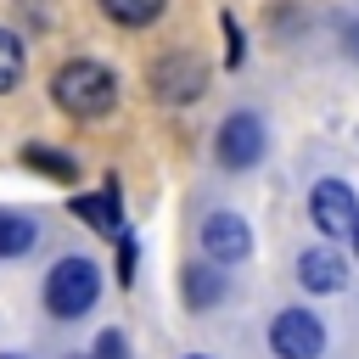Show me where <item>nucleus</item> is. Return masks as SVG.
Returning <instances> with one entry per match:
<instances>
[{"mask_svg":"<svg viewBox=\"0 0 359 359\" xmlns=\"http://www.w3.org/2000/svg\"><path fill=\"white\" fill-rule=\"evenodd\" d=\"M202 84H208V73H202V62L196 56H163L157 67H151V90H157V101H196L202 95Z\"/></svg>","mask_w":359,"mask_h":359,"instance_id":"7","label":"nucleus"},{"mask_svg":"<svg viewBox=\"0 0 359 359\" xmlns=\"http://www.w3.org/2000/svg\"><path fill=\"white\" fill-rule=\"evenodd\" d=\"M95 359H123V337H118V331H101V342H95Z\"/></svg>","mask_w":359,"mask_h":359,"instance_id":"15","label":"nucleus"},{"mask_svg":"<svg viewBox=\"0 0 359 359\" xmlns=\"http://www.w3.org/2000/svg\"><path fill=\"white\" fill-rule=\"evenodd\" d=\"M269 348H275L280 359H320L325 325H320L309 309H280L275 325H269Z\"/></svg>","mask_w":359,"mask_h":359,"instance_id":"3","label":"nucleus"},{"mask_svg":"<svg viewBox=\"0 0 359 359\" xmlns=\"http://www.w3.org/2000/svg\"><path fill=\"white\" fill-rule=\"evenodd\" d=\"M101 297V275L90 258H56V269L45 275V309L56 320H79L90 314V303Z\"/></svg>","mask_w":359,"mask_h":359,"instance_id":"2","label":"nucleus"},{"mask_svg":"<svg viewBox=\"0 0 359 359\" xmlns=\"http://www.w3.org/2000/svg\"><path fill=\"white\" fill-rule=\"evenodd\" d=\"M297 280H303L309 292H342V286H348V264H342V252H331V247H309V252L297 258Z\"/></svg>","mask_w":359,"mask_h":359,"instance_id":"8","label":"nucleus"},{"mask_svg":"<svg viewBox=\"0 0 359 359\" xmlns=\"http://www.w3.org/2000/svg\"><path fill=\"white\" fill-rule=\"evenodd\" d=\"M22 67H28V56H22V39H17L11 28H0V95L22 84Z\"/></svg>","mask_w":359,"mask_h":359,"instance_id":"13","label":"nucleus"},{"mask_svg":"<svg viewBox=\"0 0 359 359\" xmlns=\"http://www.w3.org/2000/svg\"><path fill=\"white\" fill-rule=\"evenodd\" d=\"M22 163L39 168V174H50V180H79L73 157H62V151H50V146H22Z\"/></svg>","mask_w":359,"mask_h":359,"instance_id":"14","label":"nucleus"},{"mask_svg":"<svg viewBox=\"0 0 359 359\" xmlns=\"http://www.w3.org/2000/svg\"><path fill=\"white\" fill-rule=\"evenodd\" d=\"M73 213L90 224V230H101V236H123V213H118V191L107 185L101 196H73Z\"/></svg>","mask_w":359,"mask_h":359,"instance_id":"9","label":"nucleus"},{"mask_svg":"<svg viewBox=\"0 0 359 359\" xmlns=\"http://www.w3.org/2000/svg\"><path fill=\"white\" fill-rule=\"evenodd\" d=\"M353 241H359V224H353Z\"/></svg>","mask_w":359,"mask_h":359,"instance_id":"18","label":"nucleus"},{"mask_svg":"<svg viewBox=\"0 0 359 359\" xmlns=\"http://www.w3.org/2000/svg\"><path fill=\"white\" fill-rule=\"evenodd\" d=\"M348 50H353V56H359V22H353V28H348Z\"/></svg>","mask_w":359,"mask_h":359,"instance_id":"16","label":"nucleus"},{"mask_svg":"<svg viewBox=\"0 0 359 359\" xmlns=\"http://www.w3.org/2000/svg\"><path fill=\"white\" fill-rule=\"evenodd\" d=\"M202 252H208L213 264H241V258L252 252L247 219H241V213H208V219H202Z\"/></svg>","mask_w":359,"mask_h":359,"instance_id":"6","label":"nucleus"},{"mask_svg":"<svg viewBox=\"0 0 359 359\" xmlns=\"http://www.w3.org/2000/svg\"><path fill=\"white\" fill-rule=\"evenodd\" d=\"M95 6H101V17L118 22V28H146V22L163 17L168 0H95Z\"/></svg>","mask_w":359,"mask_h":359,"instance_id":"10","label":"nucleus"},{"mask_svg":"<svg viewBox=\"0 0 359 359\" xmlns=\"http://www.w3.org/2000/svg\"><path fill=\"white\" fill-rule=\"evenodd\" d=\"M50 101L67 112V118H107L112 112V101H118V79H112V67H101V62H90V56H79V62H62L56 67V79H50Z\"/></svg>","mask_w":359,"mask_h":359,"instance_id":"1","label":"nucleus"},{"mask_svg":"<svg viewBox=\"0 0 359 359\" xmlns=\"http://www.w3.org/2000/svg\"><path fill=\"white\" fill-rule=\"evenodd\" d=\"M264 157V123L252 112H230L219 123V163L224 168H252Z\"/></svg>","mask_w":359,"mask_h":359,"instance_id":"5","label":"nucleus"},{"mask_svg":"<svg viewBox=\"0 0 359 359\" xmlns=\"http://www.w3.org/2000/svg\"><path fill=\"white\" fill-rule=\"evenodd\" d=\"M34 219L28 213H17V208H0V258H17V252H28L34 247Z\"/></svg>","mask_w":359,"mask_h":359,"instance_id":"12","label":"nucleus"},{"mask_svg":"<svg viewBox=\"0 0 359 359\" xmlns=\"http://www.w3.org/2000/svg\"><path fill=\"white\" fill-rule=\"evenodd\" d=\"M191 359H202V353H191Z\"/></svg>","mask_w":359,"mask_h":359,"instance_id":"20","label":"nucleus"},{"mask_svg":"<svg viewBox=\"0 0 359 359\" xmlns=\"http://www.w3.org/2000/svg\"><path fill=\"white\" fill-rule=\"evenodd\" d=\"M0 359H17V353H0Z\"/></svg>","mask_w":359,"mask_h":359,"instance_id":"19","label":"nucleus"},{"mask_svg":"<svg viewBox=\"0 0 359 359\" xmlns=\"http://www.w3.org/2000/svg\"><path fill=\"white\" fill-rule=\"evenodd\" d=\"M219 297H224V269L191 264V269H185V303H191V309H213Z\"/></svg>","mask_w":359,"mask_h":359,"instance_id":"11","label":"nucleus"},{"mask_svg":"<svg viewBox=\"0 0 359 359\" xmlns=\"http://www.w3.org/2000/svg\"><path fill=\"white\" fill-rule=\"evenodd\" d=\"M73 359H95V353H73Z\"/></svg>","mask_w":359,"mask_h":359,"instance_id":"17","label":"nucleus"},{"mask_svg":"<svg viewBox=\"0 0 359 359\" xmlns=\"http://www.w3.org/2000/svg\"><path fill=\"white\" fill-rule=\"evenodd\" d=\"M309 219H314L320 236H353L359 202H353V191H348L342 180H320V185L309 191Z\"/></svg>","mask_w":359,"mask_h":359,"instance_id":"4","label":"nucleus"}]
</instances>
